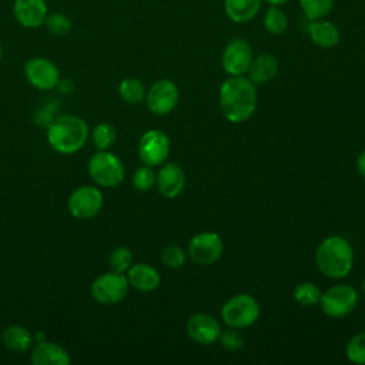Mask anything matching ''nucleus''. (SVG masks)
<instances>
[{
    "mask_svg": "<svg viewBox=\"0 0 365 365\" xmlns=\"http://www.w3.org/2000/svg\"><path fill=\"white\" fill-rule=\"evenodd\" d=\"M155 177L153 167L143 165L133 174V184L138 191H150L155 185Z\"/></svg>",
    "mask_w": 365,
    "mask_h": 365,
    "instance_id": "31",
    "label": "nucleus"
},
{
    "mask_svg": "<svg viewBox=\"0 0 365 365\" xmlns=\"http://www.w3.org/2000/svg\"><path fill=\"white\" fill-rule=\"evenodd\" d=\"M299 4L308 20H318L331 11L334 0H299Z\"/></svg>",
    "mask_w": 365,
    "mask_h": 365,
    "instance_id": "27",
    "label": "nucleus"
},
{
    "mask_svg": "<svg viewBox=\"0 0 365 365\" xmlns=\"http://www.w3.org/2000/svg\"><path fill=\"white\" fill-rule=\"evenodd\" d=\"M356 168H358L359 174L365 178V150L361 151L356 158Z\"/></svg>",
    "mask_w": 365,
    "mask_h": 365,
    "instance_id": "34",
    "label": "nucleus"
},
{
    "mask_svg": "<svg viewBox=\"0 0 365 365\" xmlns=\"http://www.w3.org/2000/svg\"><path fill=\"white\" fill-rule=\"evenodd\" d=\"M31 362L34 365H67L70 356L63 346L44 339L33 348Z\"/></svg>",
    "mask_w": 365,
    "mask_h": 365,
    "instance_id": "18",
    "label": "nucleus"
},
{
    "mask_svg": "<svg viewBox=\"0 0 365 365\" xmlns=\"http://www.w3.org/2000/svg\"><path fill=\"white\" fill-rule=\"evenodd\" d=\"M267 3H269L271 6H281V4H284V3H287L288 0H265Z\"/></svg>",
    "mask_w": 365,
    "mask_h": 365,
    "instance_id": "35",
    "label": "nucleus"
},
{
    "mask_svg": "<svg viewBox=\"0 0 365 365\" xmlns=\"http://www.w3.org/2000/svg\"><path fill=\"white\" fill-rule=\"evenodd\" d=\"M259 317V304L250 294H237L225 301L221 308V318L225 325L237 329L248 328Z\"/></svg>",
    "mask_w": 365,
    "mask_h": 365,
    "instance_id": "4",
    "label": "nucleus"
},
{
    "mask_svg": "<svg viewBox=\"0 0 365 365\" xmlns=\"http://www.w3.org/2000/svg\"><path fill=\"white\" fill-rule=\"evenodd\" d=\"M315 264L328 278H345L354 267V250L349 241L341 235H329L322 240L315 251Z\"/></svg>",
    "mask_w": 365,
    "mask_h": 365,
    "instance_id": "2",
    "label": "nucleus"
},
{
    "mask_svg": "<svg viewBox=\"0 0 365 365\" xmlns=\"http://www.w3.org/2000/svg\"><path fill=\"white\" fill-rule=\"evenodd\" d=\"M187 252L180 245H168L161 252V261L168 268H180L185 264Z\"/></svg>",
    "mask_w": 365,
    "mask_h": 365,
    "instance_id": "32",
    "label": "nucleus"
},
{
    "mask_svg": "<svg viewBox=\"0 0 365 365\" xmlns=\"http://www.w3.org/2000/svg\"><path fill=\"white\" fill-rule=\"evenodd\" d=\"M252 61V48L244 38H232L222 51V67L230 76H244Z\"/></svg>",
    "mask_w": 365,
    "mask_h": 365,
    "instance_id": "12",
    "label": "nucleus"
},
{
    "mask_svg": "<svg viewBox=\"0 0 365 365\" xmlns=\"http://www.w3.org/2000/svg\"><path fill=\"white\" fill-rule=\"evenodd\" d=\"M103 207V194L98 188L83 185L74 190L68 198V211L73 217L88 220L96 217Z\"/></svg>",
    "mask_w": 365,
    "mask_h": 365,
    "instance_id": "11",
    "label": "nucleus"
},
{
    "mask_svg": "<svg viewBox=\"0 0 365 365\" xmlns=\"http://www.w3.org/2000/svg\"><path fill=\"white\" fill-rule=\"evenodd\" d=\"M220 107L231 123L247 121L257 108L255 84L244 76H231L220 87Z\"/></svg>",
    "mask_w": 365,
    "mask_h": 365,
    "instance_id": "1",
    "label": "nucleus"
},
{
    "mask_svg": "<svg viewBox=\"0 0 365 365\" xmlns=\"http://www.w3.org/2000/svg\"><path fill=\"white\" fill-rule=\"evenodd\" d=\"M88 174L103 187H115L124 178V165L117 155L103 150L90 158Z\"/></svg>",
    "mask_w": 365,
    "mask_h": 365,
    "instance_id": "6",
    "label": "nucleus"
},
{
    "mask_svg": "<svg viewBox=\"0 0 365 365\" xmlns=\"http://www.w3.org/2000/svg\"><path fill=\"white\" fill-rule=\"evenodd\" d=\"M188 336L201 345H211L218 341L221 334L220 322L210 314L198 312L188 318L185 325Z\"/></svg>",
    "mask_w": 365,
    "mask_h": 365,
    "instance_id": "14",
    "label": "nucleus"
},
{
    "mask_svg": "<svg viewBox=\"0 0 365 365\" xmlns=\"http://www.w3.org/2000/svg\"><path fill=\"white\" fill-rule=\"evenodd\" d=\"M261 0H225V13L235 23H247L255 17Z\"/></svg>",
    "mask_w": 365,
    "mask_h": 365,
    "instance_id": "21",
    "label": "nucleus"
},
{
    "mask_svg": "<svg viewBox=\"0 0 365 365\" xmlns=\"http://www.w3.org/2000/svg\"><path fill=\"white\" fill-rule=\"evenodd\" d=\"M224 252L221 237L211 231L194 235L188 244V257L197 265H211L217 262Z\"/></svg>",
    "mask_w": 365,
    "mask_h": 365,
    "instance_id": "8",
    "label": "nucleus"
},
{
    "mask_svg": "<svg viewBox=\"0 0 365 365\" xmlns=\"http://www.w3.org/2000/svg\"><path fill=\"white\" fill-rule=\"evenodd\" d=\"M128 287V279L121 272H106L91 284V295L100 304L113 305L125 298Z\"/></svg>",
    "mask_w": 365,
    "mask_h": 365,
    "instance_id": "7",
    "label": "nucleus"
},
{
    "mask_svg": "<svg viewBox=\"0 0 365 365\" xmlns=\"http://www.w3.org/2000/svg\"><path fill=\"white\" fill-rule=\"evenodd\" d=\"M110 267L115 272H125L131 267L133 262V254L127 247H117L111 251L110 258H108Z\"/></svg>",
    "mask_w": 365,
    "mask_h": 365,
    "instance_id": "30",
    "label": "nucleus"
},
{
    "mask_svg": "<svg viewBox=\"0 0 365 365\" xmlns=\"http://www.w3.org/2000/svg\"><path fill=\"white\" fill-rule=\"evenodd\" d=\"M117 138V131L110 123H100L93 130V141L94 145L103 151L110 148Z\"/></svg>",
    "mask_w": 365,
    "mask_h": 365,
    "instance_id": "26",
    "label": "nucleus"
},
{
    "mask_svg": "<svg viewBox=\"0 0 365 365\" xmlns=\"http://www.w3.org/2000/svg\"><path fill=\"white\" fill-rule=\"evenodd\" d=\"M87 137L88 127L86 121L71 114L57 117L47 130L50 145L61 154H73L78 151L86 144Z\"/></svg>",
    "mask_w": 365,
    "mask_h": 365,
    "instance_id": "3",
    "label": "nucleus"
},
{
    "mask_svg": "<svg viewBox=\"0 0 365 365\" xmlns=\"http://www.w3.org/2000/svg\"><path fill=\"white\" fill-rule=\"evenodd\" d=\"M170 154V140L161 130L145 131L138 141V157L150 167L161 165Z\"/></svg>",
    "mask_w": 365,
    "mask_h": 365,
    "instance_id": "9",
    "label": "nucleus"
},
{
    "mask_svg": "<svg viewBox=\"0 0 365 365\" xmlns=\"http://www.w3.org/2000/svg\"><path fill=\"white\" fill-rule=\"evenodd\" d=\"M362 292H364V295H365V278H364V281H362Z\"/></svg>",
    "mask_w": 365,
    "mask_h": 365,
    "instance_id": "36",
    "label": "nucleus"
},
{
    "mask_svg": "<svg viewBox=\"0 0 365 365\" xmlns=\"http://www.w3.org/2000/svg\"><path fill=\"white\" fill-rule=\"evenodd\" d=\"M44 24L46 29L54 36H64L71 30V20L64 13L47 14Z\"/></svg>",
    "mask_w": 365,
    "mask_h": 365,
    "instance_id": "29",
    "label": "nucleus"
},
{
    "mask_svg": "<svg viewBox=\"0 0 365 365\" xmlns=\"http://www.w3.org/2000/svg\"><path fill=\"white\" fill-rule=\"evenodd\" d=\"M321 289L309 282V281H305V282H299L295 288H294V299L302 305V307H312L315 304H319V299H321Z\"/></svg>",
    "mask_w": 365,
    "mask_h": 365,
    "instance_id": "23",
    "label": "nucleus"
},
{
    "mask_svg": "<svg viewBox=\"0 0 365 365\" xmlns=\"http://www.w3.org/2000/svg\"><path fill=\"white\" fill-rule=\"evenodd\" d=\"M155 185L165 198H175L185 187V173L174 163H165L155 177Z\"/></svg>",
    "mask_w": 365,
    "mask_h": 365,
    "instance_id": "15",
    "label": "nucleus"
},
{
    "mask_svg": "<svg viewBox=\"0 0 365 365\" xmlns=\"http://www.w3.org/2000/svg\"><path fill=\"white\" fill-rule=\"evenodd\" d=\"M218 341L228 351H238L244 345V336L241 335V332L237 328L231 327L225 331H221Z\"/></svg>",
    "mask_w": 365,
    "mask_h": 365,
    "instance_id": "33",
    "label": "nucleus"
},
{
    "mask_svg": "<svg viewBox=\"0 0 365 365\" xmlns=\"http://www.w3.org/2000/svg\"><path fill=\"white\" fill-rule=\"evenodd\" d=\"M118 93L121 98L130 104H138L145 97L144 84L137 78H124L120 83Z\"/></svg>",
    "mask_w": 365,
    "mask_h": 365,
    "instance_id": "24",
    "label": "nucleus"
},
{
    "mask_svg": "<svg viewBox=\"0 0 365 365\" xmlns=\"http://www.w3.org/2000/svg\"><path fill=\"white\" fill-rule=\"evenodd\" d=\"M308 34L311 37V40L314 41V44L324 47V48H331L334 46H336V43L339 41V31L336 29V26L331 21L327 20H311L309 26H308Z\"/></svg>",
    "mask_w": 365,
    "mask_h": 365,
    "instance_id": "19",
    "label": "nucleus"
},
{
    "mask_svg": "<svg viewBox=\"0 0 365 365\" xmlns=\"http://www.w3.org/2000/svg\"><path fill=\"white\" fill-rule=\"evenodd\" d=\"M180 98L178 87L171 80H158L145 93L147 108L157 115H165L171 113Z\"/></svg>",
    "mask_w": 365,
    "mask_h": 365,
    "instance_id": "10",
    "label": "nucleus"
},
{
    "mask_svg": "<svg viewBox=\"0 0 365 365\" xmlns=\"http://www.w3.org/2000/svg\"><path fill=\"white\" fill-rule=\"evenodd\" d=\"M33 341L31 334L20 325H11L4 329L3 332V342L4 345L14 352H23L30 348Z\"/></svg>",
    "mask_w": 365,
    "mask_h": 365,
    "instance_id": "22",
    "label": "nucleus"
},
{
    "mask_svg": "<svg viewBox=\"0 0 365 365\" xmlns=\"http://www.w3.org/2000/svg\"><path fill=\"white\" fill-rule=\"evenodd\" d=\"M278 71V60L272 54H259L252 58L248 68V78L254 84L267 83L271 80Z\"/></svg>",
    "mask_w": 365,
    "mask_h": 365,
    "instance_id": "20",
    "label": "nucleus"
},
{
    "mask_svg": "<svg viewBox=\"0 0 365 365\" xmlns=\"http://www.w3.org/2000/svg\"><path fill=\"white\" fill-rule=\"evenodd\" d=\"M264 27L271 34H282L288 27V19L277 6H271L264 16Z\"/></svg>",
    "mask_w": 365,
    "mask_h": 365,
    "instance_id": "25",
    "label": "nucleus"
},
{
    "mask_svg": "<svg viewBox=\"0 0 365 365\" xmlns=\"http://www.w3.org/2000/svg\"><path fill=\"white\" fill-rule=\"evenodd\" d=\"M319 304L329 318H342L356 308L358 292L348 284L334 285L321 294Z\"/></svg>",
    "mask_w": 365,
    "mask_h": 365,
    "instance_id": "5",
    "label": "nucleus"
},
{
    "mask_svg": "<svg viewBox=\"0 0 365 365\" xmlns=\"http://www.w3.org/2000/svg\"><path fill=\"white\" fill-rule=\"evenodd\" d=\"M346 358L358 365H365V332L354 335L346 344Z\"/></svg>",
    "mask_w": 365,
    "mask_h": 365,
    "instance_id": "28",
    "label": "nucleus"
},
{
    "mask_svg": "<svg viewBox=\"0 0 365 365\" xmlns=\"http://www.w3.org/2000/svg\"><path fill=\"white\" fill-rule=\"evenodd\" d=\"M26 78L38 90H51L60 83V71L57 66L44 58L33 57L24 66Z\"/></svg>",
    "mask_w": 365,
    "mask_h": 365,
    "instance_id": "13",
    "label": "nucleus"
},
{
    "mask_svg": "<svg viewBox=\"0 0 365 365\" xmlns=\"http://www.w3.org/2000/svg\"><path fill=\"white\" fill-rule=\"evenodd\" d=\"M127 272L128 284L141 292H151L157 289L161 281L158 271L148 264L141 262L131 265Z\"/></svg>",
    "mask_w": 365,
    "mask_h": 365,
    "instance_id": "17",
    "label": "nucleus"
},
{
    "mask_svg": "<svg viewBox=\"0 0 365 365\" xmlns=\"http://www.w3.org/2000/svg\"><path fill=\"white\" fill-rule=\"evenodd\" d=\"M13 14L26 29L40 27L48 14L46 0H14Z\"/></svg>",
    "mask_w": 365,
    "mask_h": 365,
    "instance_id": "16",
    "label": "nucleus"
},
{
    "mask_svg": "<svg viewBox=\"0 0 365 365\" xmlns=\"http://www.w3.org/2000/svg\"><path fill=\"white\" fill-rule=\"evenodd\" d=\"M1 54H3V53H1V46H0V60H1Z\"/></svg>",
    "mask_w": 365,
    "mask_h": 365,
    "instance_id": "37",
    "label": "nucleus"
}]
</instances>
